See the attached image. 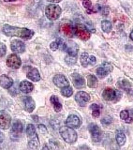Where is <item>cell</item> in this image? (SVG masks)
<instances>
[{
    "instance_id": "obj_1",
    "label": "cell",
    "mask_w": 133,
    "mask_h": 150,
    "mask_svg": "<svg viewBox=\"0 0 133 150\" xmlns=\"http://www.w3.org/2000/svg\"><path fill=\"white\" fill-rule=\"evenodd\" d=\"M4 34L8 37H18L23 39H31L34 32L26 28H19L5 24L3 28Z\"/></svg>"
},
{
    "instance_id": "obj_2",
    "label": "cell",
    "mask_w": 133,
    "mask_h": 150,
    "mask_svg": "<svg viewBox=\"0 0 133 150\" xmlns=\"http://www.w3.org/2000/svg\"><path fill=\"white\" fill-rule=\"evenodd\" d=\"M59 131L62 138L67 143H74L77 141L78 135L73 128L68 126H63L60 128Z\"/></svg>"
},
{
    "instance_id": "obj_3",
    "label": "cell",
    "mask_w": 133,
    "mask_h": 150,
    "mask_svg": "<svg viewBox=\"0 0 133 150\" xmlns=\"http://www.w3.org/2000/svg\"><path fill=\"white\" fill-rule=\"evenodd\" d=\"M61 13V7L56 4H50L45 9V14L49 20H56L60 17Z\"/></svg>"
},
{
    "instance_id": "obj_4",
    "label": "cell",
    "mask_w": 133,
    "mask_h": 150,
    "mask_svg": "<svg viewBox=\"0 0 133 150\" xmlns=\"http://www.w3.org/2000/svg\"><path fill=\"white\" fill-rule=\"evenodd\" d=\"M121 96L122 94L120 91L110 88L105 89L102 94L103 99L107 101L117 100L120 99Z\"/></svg>"
},
{
    "instance_id": "obj_5",
    "label": "cell",
    "mask_w": 133,
    "mask_h": 150,
    "mask_svg": "<svg viewBox=\"0 0 133 150\" xmlns=\"http://www.w3.org/2000/svg\"><path fill=\"white\" fill-rule=\"evenodd\" d=\"M74 34L78 37L83 41H87L90 38L91 34L86 28L85 26L81 25L80 24H77L74 27Z\"/></svg>"
},
{
    "instance_id": "obj_6",
    "label": "cell",
    "mask_w": 133,
    "mask_h": 150,
    "mask_svg": "<svg viewBox=\"0 0 133 150\" xmlns=\"http://www.w3.org/2000/svg\"><path fill=\"white\" fill-rule=\"evenodd\" d=\"M63 49L68 54V55L77 57L79 51V46L77 44L72 41H68L63 44Z\"/></svg>"
},
{
    "instance_id": "obj_7",
    "label": "cell",
    "mask_w": 133,
    "mask_h": 150,
    "mask_svg": "<svg viewBox=\"0 0 133 150\" xmlns=\"http://www.w3.org/2000/svg\"><path fill=\"white\" fill-rule=\"evenodd\" d=\"M12 118L10 115L5 110L0 111V129H8L11 126Z\"/></svg>"
},
{
    "instance_id": "obj_8",
    "label": "cell",
    "mask_w": 133,
    "mask_h": 150,
    "mask_svg": "<svg viewBox=\"0 0 133 150\" xmlns=\"http://www.w3.org/2000/svg\"><path fill=\"white\" fill-rule=\"evenodd\" d=\"M7 66L12 69H18L20 67L22 64L21 59L16 54H12L8 56L6 59Z\"/></svg>"
},
{
    "instance_id": "obj_9",
    "label": "cell",
    "mask_w": 133,
    "mask_h": 150,
    "mask_svg": "<svg viewBox=\"0 0 133 150\" xmlns=\"http://www.w3.org/2000/svg\"><path fill=\"white\" fill-rule=\"evenodd\" d=\"M88 129L93 141L99 142L101 141L102 132L97 125L93 123L90 124L88 126Z\"/></svg>"
},
{
    "instance_id": "obj_10",
    "label": "cell",
    "mask_w": 133,
    "mask_h": 150,
    "mask_svg": "<svg viewBox=\"0 0 133 150\" xmlns=\"http://www.w3.org/2000/svg\"><path fill=\"white\" fill-rule=\"evenodd\" d=\"M113 70V67L108 63H104L97 70V74L100 78H103L109 75Z\"/></svg>"
},
{
    "instance_id": "obj_11",
    "label": "cell",
    "mask_w": 133,
    "mask_h": 150,
    "mask_svg": "<svg viewBox=\"0 0 133 150\" xmlns=\"http://www.w3.org/2000/svg\"><path fill=\"white\" fill-rule=\"evenodd\" d=\"M75 100L79 106L84 107L90 100V96L84 91H80L75 95Z\"/></svg>"
},
{
    "instance_id": "obj_12",
    "label": "cell",
    "mask_w": 133,
    "mask_h": 150,
    "mask_svg": "<svg viewBox=\"0 0 133 150\" xmlns=\"http://www.w3.org/2000/svg\"><path fill=\"white\" fill-rule=\"evenodd\" d=\"M71 77L73 84L76 89H83L85 88V80L81 75L75 73L71 75Z\"/></svg>"
},
{
    "instance_id": "obj_13",
    "label": "cell",
    "mask_w": 133,
    "mask_h": 150,
    "mask_svg": "<svg viewBox=\"0 0 133 150\" xmlns=\"http://www.w3.org/2000/svg\"><path fill=\"white\" fill-rule=\"evenodd\" d=\"M81 65L84 67H87L89 65H94L96 63V58L94 56H90L88 53H82L80 57Z\"/></svg>"
},
{
    "instance_id": "obj_14",
    "label": "cell",
    "mask_w": 133,
    "mask_h": 150,
    "mask_svg": "<svg viewBox=\"0 0 133 150\" xmlns=\"http://www.w3.org/2000/svg\"><path fill=\"white\" fill-rule=\"evenodd\" d=\"M53 82L57 87L59 88H64L69 86L70 83L65 76L62 74H58L53 78Z\"/></svg>"
},
{
    "instance_id": "obj_15",
    "label": "cell",
    "mask_w": 133,
    "mask_h": 150,
    "mask_svg": "<svg viewBox=\"0 0 133 150\" xmlns=\"http://www.w3.org/2000/svg\"><path fill=\"white\" fill-rule=\"evenodd\" d=\"M65 123L67 126L70 128L78 129L80 126V120L76 115H71L66 119Z\"/></svg>"
},
{
    "instance_id": "obj_16",
    "label": "cell",
    "mask_w": 133,
    "mask_h": 150,
    "mask_svg": "<svg viewBox=\"0 0 133 150\" xmlns=\"http://www.w3.org/2000/svg\"><path fill=\"white\" fill-rule=\"evenodd\" d=\"M11 48L16 53H23L25 51L26 47L24 42L19 40H14L11 44Z\"/></svg>"
},
{
    "instance_id": "obj_17",
    "label": "cell",
    "mask_w": 133,
    "mask_h": 150,
    "mask_svg": "<svg viewBox=\"0 0 133 150\" xmlns=\"http://www.w3.org/2000/svg\"><path fill=\"white\" fill-rule=\"evenodd\" d=\"M24 108L26 111L29 113L33 112L36 107V103L32 98L26 96L23 100Z\"/></svg>"
},
{
    "instance_id": "obj_18",
    "label": "cell",
    "mask_w": 133,
    "mask_h": 150,
    "mask_svg": "<svg viewBox=\"0 0 133 150\" xmlns=\"http://www.w3.org/2000/svg\"><path fill=\"white\" fill-rule=\"evenodd\" d=\"M14 81L12 78L6 75H2L0 76V86L4 89H8L12 87Z\"/></svg>"
},
{
    "instance_id": "obj_19",
    "label": "cell",
    "mask_w": 133,
    "mask_h": 150,
    "mask_svg": "<svg viewBox=\"0 0 133 150\" xmlns=\"http://www.w3.org/2000/svg\"><path fill=\"white\" fill-rule=\"evenodd\" d=\"M61 30L67 37L72 38L74 34V27L69 24H63L61 27Z\"/></svg>"
},
{
    "instance_id": "obj_20",
    "label": "cell",
    "mask_w": 133,
    "mask_h": 150,
    "mask_svg": "<svg viewBox=\"0 0 133 150\" xmlns=\"http://www.w3.org/2000/svg\"><path fill=\"white\" fill-rule=\"evenodd\" d=\"M34 89V86L31 82L27 81H24L21 82L20 84V89L24 93L28 94L32 92Z\"/></svg>"
},
{
    "instance_id": "obj_21",
    "label": "cell",
    "mask_w": 133,
    "mask_h": 150,
    "mask_svg": "<svg viewBox=\"0 0 133 150\" xmlns=\"http://www.w3.org/2000/svg\"><path fill=\"white\" fill-rule=\"evenodd\" d=\"M27 77L33 82H38L41 79L39 71L36 68H33L30 70L27 74Z\"/></svg>"
},
{
    "instance_id": "obj_22",
    "label": "cell",
    "mask_w": 133,
    "mask_h": 150,
    "mask_svg": "<svg viewBox=\"0 0 133 150\" xmlns=\"http://www.w3.org/2000/svg\"><path fill=\"white\" fill-rule=\"evenodd\" d=\"M50 102L53 105L54 109L56 112H60L62 109V105L59 101V99L56 95H52L50 98Z\"/></svg>"
},
{
    "instance_id": "obj_23",
    "label": "cell",
    "mask_w": 133,
    "mask_h": 150,
    "mask_svg": "<svg viewBox=\"0 0 133 150\" xmlns=\"http://www.w3.org/2000/svg\"><path fill=\"white\" fill-rule=\"evenodd\" d=\"M87 84L90 88H96L98 86V81L97 77L93 75H89L87 76Z\"/></svg>"
},
{
    "instance_id": "obj_24",
    "label": "cell",
    "mask_w": 133,
    "mask_h": 150,
    "mask_svg": "<svg viewBox=\"0 0 133 150\" xmlns=\"http://www.w3.org/2000/svg\"><path fill=\"white\" fill-rule=\"evenodd\" d=\"M23 130L22 123L18 120H15L12 125V131L14 133H22Z\"/></svg>"
},
{
    "instance_id": "obj_25",
    "label": "cell",
    "mask_w": 133,
    "mask_h": 150,
    "mask_svg": "<svg viewBox=\"0 0 133 150\" xmlns=\"http://www.w3.org/2000/svg\"><path fill=\"white\" fill-rule=\"evenodd\" d=\"M118 85L122 89L128 92L131 90V84L127 79H123L122 80L118 82Z\"/></svg>"
},
{
    "instance_id": "obj_26",
    "label": "cell",
    "mask_w": 133,
    "mask_h": 150,
    "mask_svg": "<svg viewBox=\"0 0 133 150\" xmlns=\"http://www.w3.org/2000/svg\"><path fill=\"white\" fill-rule=\"evenodd\" d=\"M101 27L103 31L106 33H109L112 30L111 22L108 20H103L101 23Z\"/></svg>"
},
{
    "instance_id": "obj_27",
    "label": "cell",
    "mask_w": 133,
    "mask_h": 150,
    "mask_svg": "<svg viewBox=\"0 0 133 150\" xmlns=\"http://www.w3.org/2000/svg\"><path fill=\"white\" fill-rule=\"evenodd\" d=\"M116 141L120 146H123L126 141V137L124 133H119L116 135Z\"/></svg>"
},
{
    "instance_id": "obj_28",
    "label": "cell",
    "mask_w": 133,
    "mask_h": 150,
    "mask_svg": "<svg viewBox=\"0 0 133 150\" xmlns=\"http://www.w3.org/2000/svg\"><path fill=\"white\" fill-rule=\"evenodd\" d=\"M63 40L61 38H59L58 39H57L56 41L53 42L52 43L50 44V47L51 50L53 51H56L57 50H58L59 48V47L62 44H63Z\"/></svg>"
},
{
    "instance_id": "obj_29",
    "label": "cell",
    "mask_w": 133,
    "mask_h": 150,
    "mask_svg": "<svg viewBox=\"0 0 133 150\" xmlns=\"http://www.w3.org/2000/svg\"><path fill=\"white\" fill-rule=\"evenodd\" d=\"M61 94L66 97H70L73 94V91L71 87L69 86L65 87L62 89Z\"/></svg>"
},
{
    "instance_id": "obj_30",
    "label": "cell",
    "mask_w": 133,
    "mask_h": 150,
    "mask_svg": "<svg viewBox=\"0 0 133 150\" xmlns=\"http://www.w3.org/2000/svg\"><path fill=\"white\" fill-rule=\"evenodd\" d=\"M29 146L32 149H38L40 147V143L38 138L33 139L29 142Z\"/></svg>"
},
{
    "instance_id": "obj_31",
    "label": "cell",
    "mask_w": 133,
    "mask_h": 150,
    "mask_svg": "<svg viewBox=\"0 0 133 150\" xmlns=\"http://www.w3.org/2000/svg\"><path fill=\"white\" fill-rule=\"evenodd\" d=\"M26 132L29 137H32L35 134L36 129L33 125L30 124L27 126Z\"/></svg>"
},
{
    "instance_id": "obj_32",
    "label": "cell",
    "mask_w": 133,
    "mask_h": 150,
    "mask_svg": "<svg viewBox=\"0 0 133 150\" xmlns=\"http://www.w3.org/2000/svg\"><path fill=\"white\" fill-rule=\"evenodd\" d=\"M113 119L110 116H106L103 118L101 120V123L104 125H109L112 122Z\"/></svg>"
},
{
    "instance_id": "obj_33",
    "label": "cell",
    "mask_w": 133,
    "mask_h": 150,
    "mask_svg": "<svg viewBox=\"0 0 133 150\" xmlns=\"http://www.w3.org/2000/svg\"><path fill=\"white\" fill-rule=\"evenodd\" d=\"M77 57L71 56L69 55L68 56H66L65 59V61L66 63L68 64H74L76 62Z\"/></svg>"
},
{
    "instance_id": "obj_34",
    "label": "cell",
    "mask_w": 133,
    "mask_h": 150,
    "mask_svg": "<svg viewBox=\"0 0 133 150\" xmlns=\"http://www.w3.org/2000/svg\"><path fill=\"white\" fill-rule=\"evenodd\" d=\"M120 116L122 120H126L129 118V112L127 110H124L121 112Z\"/></svg>"
},
{
    "instance_id": "obj_35",
    "label": "cell",
    "mask_w": 133,
    "mask_h": 150,
    "mask_svg": "<svg viewBox=\"0 0 133 150\" xmlns=\"http://www.w3.org/2000/svg\"><path fill=\"white\" fill-rule=\"evenodd\" d=\"M7 51V48L5 45L0 42V57L4 56L6 55Z\"/></svg>"
},
{
    "instance_id": "obj_36",
    "label": "cell",
    "mask_w": 133,
    "mask_h": 150,
    "mask_svg": "<svg viewBox=\"0 0 133 150\" xmlns=\"http://www.w3.org/2000/svg\"><path fill=\"white\" fill-rule=\"evenodd\" d=\"M92 3L91 0H84L83 2V6L85 8L89 9L92 6Z\"/></svg>"
},
{
    "instance_id": "obj_37",
    "label": "cell",
    "mask_w": 133,
    "mask_h": 150,
    "mask_svg": "<svg viewBox=\"0 0 133 150\" xmlns=\"http://www.w3.org/2000/svg\"><path fill=\"white\" fill-rule=\"evenodd\" d=\"M38 129L41 132L42 134H46L48 132V130L46 126L43 124H40L38 126Z\"/></svg>"
},
{
    "instance_id": "obj_38",
    "label": "cell",
    "mask_w": 133,
    "mask_h": 150,
    "mask_svg": "<svg viewBox=\"0 0 133 150\" xmlns=\"http://www.w3.org/2000/svg\"><path fill=\"white\" fill-rule=\"evenodd\" d=\"M102 10V14L104 15H108L109 14L110 8L108 6H105V7H102L101 10Z\"/></svg>"
},
{
    "instance_id": "obj_39",
    "label": "cell",
    "mask_w": 133,
    "mask_h": 150,
    "mask_svg": "<svg viewBox=\"0 0 133 150\" xmlns=\"http://www.w3.org/2000/svg\"><path fill=\"white\" fill-rule=\"evenodd\" d=\"M100 115V112L99 109L94 110H93L92 116L95 118L99 117Z\"/></svg>"
},
{
    "instance_id": "obj_40",
    "label": "cell",
    "mask_w": 133,
    "mask_h": 150,
    "mask_svg": "<svg viewBox=\"0 0 133 150\" xmlns=\"http://www.w3.org/2000/svg\"><path fill=\"white\" fill-rule=\"evenodd\" d=\"M90 109L92 110H94L100 109V106L98 105V104H93L90 106Z\"/></svg>"
},
{
    "instance_id": "obj_41",
    "label": "cell",
    "mask_w": 133,
    "mask_h": 150,
    "mask_svg": "<svg viewBox=\"0 0 133 150\" xmlns=\"http://www.w3.org/2000/svg\"><path fill=\"white\" fill-rule=\"evenodd\" d=\"M4 140V135L2 132L0 131V144L2 143Z\"/></svg>"
},
{
    "instance_id": "obj_42",
    "label": "cell",
    "mask_w": 133,
    "mask_h": 150,
    "mask_svg": "<svg viewBox=\"0 0 133 150\" xmlns=\"http://www.w3.org/2000/svg\"><path fill=\"white\" fill-rule=\"evenodd\" d=\"M133 121V119L132 118H129L127 119L126 120H125V122H126V123H128V124H130V123H131Z\"/></svg>"
},
{
    "instance_id": "obj_43",
    "label": "cell",
    "mask_w": 133,
    "mask_h": 150,
    "mask_svg": "<svg viewBox=\"0 0 133 150\" xmlns=\"http://www.w3.org/2000/svg\"><path fill=\"white\" fill-rule=\"evenodd\" d=\"M48 2H52V3H58L61 2L62 0H47Z\"/></svg>"
},
{
    "instance_id": "obj_44",
    "label": "cell",
    "mask_w": 133,
    "mask_h": 150,
    "mask_svg": "<svg viewBox=\"0 0 133 150\" xmlns=\"http://www.w3.org/2000/svg\"><path fill=\"white\" fill-rule=\"evenodd\" d=\"M130 37L131 38V39L133 41V30L132 31V32L130 34Z\"/></svg>"
},
{
    "instance_id": "obj_45",
    "label": "cell",
    "mask_w": 133,
    "mask_h": 150,
    "mask_svg": "<svg viewBox=\"0 0 133 150\" xmlns=\"http://www.w3.org/2000/svg\"><path fill=\"white\" fill-rule=\"evenodd\" d=\"M5 2H13V1H15L16 0H4Z\"/></svg>"
}]
</instances>
